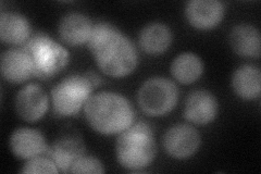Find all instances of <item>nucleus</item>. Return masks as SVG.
<instances>
[{"label":"nucleus","mask_w":261,"mask_h":174,"mask_svg":"<svg viewBox=\"0 0 261 174\" xmlns=\"http://www.w3.org/2000/svg\"><path fill=\"white\" fill-rule=\"evenodd\" d=\"M105 172L102 163L97 158L91 156H82L75 161L70 170V173H94L101 174Z\"/></svg>","instance_id":"21"},{"label":"nucleus","mask_w":261,"mask_h":174,"mask_svg":"<svg viewBox=\"0 0 261 174\" xmlns=\"http://www.w3.org/2000/svg\"><path fill=\"white\" fill-rule=\"evenodd\" d=\"M232 87L235 94L244 101H252L260 96L261 73L252 64H244L235 70L232 77Z\"/></svg>","instance_id":"18"},{"label":"nucleus","mask_w":261,"mask_h":174,"mask_svg":"<svg viewBox=\"0 0 261 174\" xmlns=\"http://www.w3.org/2000/svg\"><path fill=\"white\" fill-rule=\"evenodd\" d=\"M178 102V88L165 78L147 80L137 93V103L149 117H162L172 111Z\"/></svg>","instance_id":"6"},{"label":"nucleus","mask_w":261,"mask_h":174,"mask_svg":"<svg viewBox=\"0 0 261 174\" xmlns=\"http://www.w3.org/2000/svg\"><path fill=\"white\" fill-rule=\"evenodd\" d=\"M15 111L19 117L30 123L42 119L49 108L45 90L37 84H29L19 90L14 99Z\"/></svg>","instance_id":"8"},{"label":"nucleus","mask_w":261,"mask_h":174,"mask_svg":"<svg viewBox=\"0 0 261 174\" xmlns=\"http://www.w3.org/2000/svg\"><path fill=\"white\" fill-rule=\"evenodd\" d=\"M22 49L31 58L34 77L40 80L56 77L69 63L70 56L67 49L44 33L31 36Z\"/></svg>","instance_id":"4"},{"label":"nucleus","mask_w":261,"mask_h":174,"mask_svg":"<svg viewBox=\"0 0 261 174\" xmlns=\"http://www.w3.org/2000/svg\"><path fill=\"white\" fill-rule=\"evenodd\" d=\"M87 123L102 135L120 134L134 123V108L123 95L112 92L98 93L84 107Z\"/></svg>","instance_id":"2"},{"label":"nucleus","mask_w":261,"mask_h":174,"mask_svg":"<svg viewBox=\"0 0 261 174\" xmlns=\"http://www.w3.org/2000/svg\"><path fill=\"white\" fill-rule=\"evenodd\" d=\"M49 146L38 130L20 128L10 137V149L18 159L30 160L47 153Z\"/></svg>","instance_id":"11"},{"label":"nucleus","mask_w":261,"mask_h":174,"mask_svg":"<svg viewBox=\"0 0 261 174\" xmlns=\"http://www.w3.org/2000/svg\"><path fill=\"white\" fill-rule=\"evenodd\" d=\"M21 173H48V174H57L59 173L56 163L46 157L38 156L35 158L28 160V162L23 165Z\"/></svg>","instance_id":"20"},{"label":"nucleus","mask_w":261,"mask_h":174,"mask_svg":"<svg viewBox=\"0 0 261 174\" xmlns=\"http://www.w3.org/2000/svg\"><path fill=\"white\" fill-rule=\"evenodd\" d=\"M230 45L236 55L246 58H258L261 45L260 33L251 24H238L230 33Z\"/></svg>","instance_id":"15"},{"label":"nucleus","mask_w":261,"mask_h":174,"mask_svg":"<svg viewBox=\"0 0 261 174\" xmlns=\"http://www.w3.org/2000/svg\"><path fill=\"white\" fill-rule=\"evenodd\" d=\"M117 160L130 171H141L148 167L157 155L153 132L145 122L133 123L121 132L116 143Z\"/></svg>","instance_id":"3"},{"label":"nucleus","mask_w":261,"mask_h":174,"mask_svg":"<svg viewBox=\"0 0 261 174\" xmlns=\"http://www.w3.org/2000/svg\"><path fill=\"white\" fill-rule=\"evenodd\" d=\"M217 98L208 90H195L186 98L184 118L197 126H206L214 121L218 114Z\"/></svg>","instance_id":"10"},{"label":"nucleus","mask_w":261,"mask_h":174,"mask_svg":"<svg viewBox=\"0 0 261 174\" xmlns=\"http://www.w3.org/2000/svg\"><path fill=\"white\" fill-rule=\"evenodd\" d=\"M224 11V5L218 0H192L185 8L187 21L193 28L201 31L218 27Z\"/></svg>","instance_id":"9"},{"label":"nucleus","mask_w":261,"mask_h":174,"mask_svg":"<svg viewBox=\"0 0 261 174\" xmlns=\"http://www.w3.org/2000/svg\"><path fill=\"white\" fill-rule=\"evenodd\" d=\"M140 46L142 51L148 55L158 56L166 53L172 43V33L163 23H149L141 31Z\"/></svg>","instance_id":"16"},{"label":"nucleus","mask_w":261,"mask_h":174,"mask_svg":"<svg viewBox=\"0 0 261 174\" xmlns=\"http://www.w3.org/2000/svg\"><path fill=\"white\" fill-rule=\"evenodd\" d=\"M47 154L57 165L59 172H70L73 164L85 154V146L79 138L71 135L63 136L48 148Z\"/></svg>","instance_id":"12"},{"label":"nucleus","mask_w":261,"mask_h":174,"mask_svg":"<svg viewBox=\"0 0 261 174\" xmlns=\"http://www.w3.org/2000/svg\"><path fill=\"white\" fill-rule=\"evenodd\" d=\"M203 72V63L200 58L193 53L178 55L171 63V74L182 84L189 85L197 81Z\"/></svg>","instance_id":"19"},{"label":"nucleus","mask_w":261,"mask_h":174,"mask_svg":"<svg viewBox=\"0 0 261 174\" xmlns=\"http://www.w3.org/2000/svg\"><path fill=\"white\" fill-rule=\"evenodd\" d=\"M95 87L86 76L73 74L62 80L51 90L54 111L59 117H73L84 109Z\"/></svg>","instance_id":"5"},{"label":"nucleus","mask_w":261,"mask_h":174,"mask_svg":"<svg viewBox=\"0 0 261 174\" xmlns=\"http://www.w3.org/2000/svg\"><path fill=\"white\" fill-rule=\"evenodd\" d=\"M93 27L91 20L86 15L79 12H70L61 19L58 32L64 44L76 47L87 44Z\"/></svg>","instance_id":"13"},{"label":"nucleus","mask_w":261,"mask_h":174,"mask_svg":"<svg viewBox=\"0 0 261 174\" xmlns=\"http://www.w3.org/2000/svg\"><path fill=\"white\" fill-rule=\"evenodd\" d=\"M2 74L10 83L19 84L34 76L30 56L23 49H10L2 55Z\"/></svg>","instance_id":"14"},{"label":"nucleus","mask_w":261,"mask_h":174,"mask_svg":"<svg viewBox=\"0 0 261 174\" xmlns=\"http://www.w3.org/2000/svg\"><path fill=\"white\" fill-rule=\"evenodd\" d=\"M162 144L169 156L177 160H184L198 152L201 138L194 127L189 124H176L166 132Z\"/></svg>","instance_id":"7"},{"label":"nucleus","mask_w":261,"mask_h":174,"mask_svg":"<svg viewBox=\"0 0 261 174\" xmlns=\"http://www.w3.org/2000/svg\"><path fill=\"white\" fill-rule=\"evenodd\" d=\"M86 78L89 80V82L92 83L93 84V86L94 87H98L100 85V83H101V79L97 76L96 73H94V72H87L86 74Z\"/></svg>","instance_id":"22"},{"label":"nucleus","mask_w":261,"mask_h":174,"mask_svg":"<svg viewBox=\"0 0 261 174\" xmlns=\"http://www.w3.org/2000/svg\"><path fill=\"white\" fill-rule=\"evenodd\" d=\"M87 46L98 68L106 76L124 78L137 67L138 55L135 45L110 23L100 22L94 26Z\"/></svg>","instance_id":"1"},{"label":"nucleus","mask_w":261,"mask_h":174,"mask_svg":"<svg viewBox=\"0 0 261 174\" xmlns=\"http://www.w3.org/2000/svg\"><path fill=\"white\" fill-rule=\"evenodd\" d=\"M31 37V24L25 16L16 12L0 15V38L9 45H24Z\"/></svg>","instance_id":"17"}]
</instances>
